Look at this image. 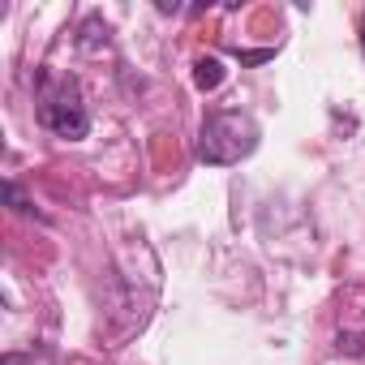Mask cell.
<instances>
[{
	"mask_svg": "<svg viewBox=\"0 0 365 365\" xmlns=\"http://www.w3.org/2000/svg\"><path fill=\"white\" fill-rule=\"evenodd\" d=\"M39 120L56 133V138H69V142H82L91 133V112L82 103V91L78 82H61L56 91H43V103H39Z\"/></svg>",
	"mask_w": 365,
	"mask_h": 365,
	"instance_id": "cell-2",
	"label": "cell"
},
{
	"mask_svg": "<svg viewBox=\"0 0 365 365\" xmlns=\"http://www.w3.org/2000/svg\"><path fill=\"white\" fill-rule=\"evenodd\" d=\"M361 48H365V35H361Z\"/></svg>",
	"mask_w": 365,
	"mask_h": 365,
	"instance_id": "cell-7",
	"label": "cell"
},
{
	"mask_svg": "<svg viewBox=\"0 0 365 365\" xmlns=\"http://www.w3.org/2000/svg\"><path fill=\"white\" fill-rule=\"evenodd\" d=\"M271 56H275L271 48H262V52H237V61H241V65H262V61H271Z\"/></svg>",
	"mask_w": 365,
	"mask_h": 365,
	"instance_id": "cell-5",
	"label": "cell"
},
{
	"mask_svg": "<svg viewBox=\"0 0 365 365\" xmlns=\"http://www.w3.org/2000/svg\"><path fill=\"white\" fill-rule=\"evenodd\" d=\"M5 202H9V207H14L18 215H35V207H31V202L22 198V190L14 185V180H5Z\"/></svg>",
	"mask_w": 365,
	"mask_h": 365,
	"instance_id": "cell-4",
	"label": "cell"
},
{
	"mask_svg": "<svg viewBox=\"0 0 365 365\" xmlns=\"http://www.w3.org/2000/svg\"><path fill=\"white\" fill-rule=\"evenodd\" d=\"M258 146V125L250 112H211L202 120V133H198V163H211V168H224V163H241L245 155H254Z\"/></svg>",
	"mask_w": 365,
	"mask_h": 365,
	"instance_id": "cell-1",
	"label": "cell"
},
{
	"mask_svg": "<svg viewBox=\"0 0 365 365\" xmlns=\"http://www.w3.org/2000/svg\"><path fill=\"white\" fill-rule=\"evenodd\" d=\"M224 78H228V69H224L220 56H198V61H194V86H198V91H220Z\"/></svg>",
	"mask_w": 365,
	"mask_h": 365,
	"instance_id": "cell-3",
	"label": "cell"
},
{
	"mask_svg": "<svg viewBox=\"0 0 365 365\" xmlns=\"http://www.w3.org/2000/svg\"><path fill=\"white\" fill-rule=\"evenodd\" d=\"M5 365H26V356H18V352H9V356H5Z\"/></svg>",
	"mask_w": 365,
	"mask_h": 365,
	"instance_id": "cell-6",
	"label": "cell"
}]
</instances>
